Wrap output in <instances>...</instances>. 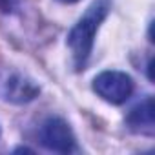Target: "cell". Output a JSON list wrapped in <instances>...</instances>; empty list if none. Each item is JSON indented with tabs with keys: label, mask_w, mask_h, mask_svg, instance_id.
<instances>
[{
	"label": "cell",
	"mask_w": 155,
	"mask_h": 155,
	"mask_svg": "<svg viewBox=\"0 0 155 155\" xmlns=\"http://www.w3.org/2000/svg\"><path fill=\"white\" fill-rule=\"evenodd\" d=\"M40 142L49 151L71 153L77 148L75 135L69 124L60 117H49L40 128Z\"/></svg>",
	"instance_id": "3"
},
{
	"label": "cell",
	"mask_w": 155,
	"mask_h": 155,
	"mask_svg": "<svg viewBox=\"0 0 155 155\" xmlns=\"http://www.w3.org/2000/svg\"><path fill=\"white\" fill-rule=\"evenodd\" d=\"M0 93H2V99L8 101V102L26 104V102H31L33 99L38 97L40 88L31 79H28V77H24L20 73H13V75L8 77V81L2 84Z\"/></svg>",
	"instance_id": "4"
},
{
	"label": "cell",
	"mask_w": 155,
	"mask_h": 155,
	"mask_svg": "<svg viewBox=\"0 0 155 155\" xmlns=\"http://www.w3.org/2000/svg\"><path fill=\"white\" fill-rule=\"evenodd\" d=\"M58 2H62V4H75V2H79V0H58Z\"/></svg>",
	"instance_id": "7"
},
{
	"label": "cell",
	"mask_w": 155,
	"mask_h": 155,
	"mask_svg": "<svg viewBox=\"0 0 155 155\" xmlns=\"http://www.w3.org/2000/svg\"><path fill=\"white\" fill-rule=\"evenodd\" d=\"M110 9H111V0H93L90 8L86 9V13L68 33V48L71 49L73 60L79 68H82L90 58L95 35L101 24L106 20Z\"/></svg>",
	"instance_id": "1"
},
{
	"label": "cell",
	"mask_w": 155,
	"mask_h": 155,
	"mask_svg": "<svg viewBox=\"0 0 155 155\" xmlns=\"http://www.w3.org/2000/svg\"><path fill=\"white\" fill-rule=\"evenodd\" d=\"M20 151H28V153H33V150H29V148H17V150H15V153H20Z\"/></svg>",
	"instance_id": "6"
},
{
	"label": "cell",
	"mask_w": 155,
	"mask_h": 155,
	"mask_svg": "<svg viewBox=\"0 0 155 155\" xmlns=\"http://www.w3.org/2000/svg\"><path fill=\"white\" fill-rule=\"evenodd\" d=\"M93 91L110 104H122L133 93V81L122 71H102L93 79Z\"/></svg>",
	"instance_id": "2"
},
{
	"label": "cell",
	"mask_w": 155,
	"mask_h": 155,
	"mask_svg": "<svg viewBox=\"0 0 155 155\" xmlns=\"http://www.w3.org/2000/svg\"><path fill=\"white\" fill-rule=\"evenodd\" d=\"M126 122L130 124V128L133 131H144V133H151L153 131V124H155V106H153V99L148 97L142 102H139L135 108L130 110Z\"/></svg>",
	"instance_id": "5"
}]
</instances>
